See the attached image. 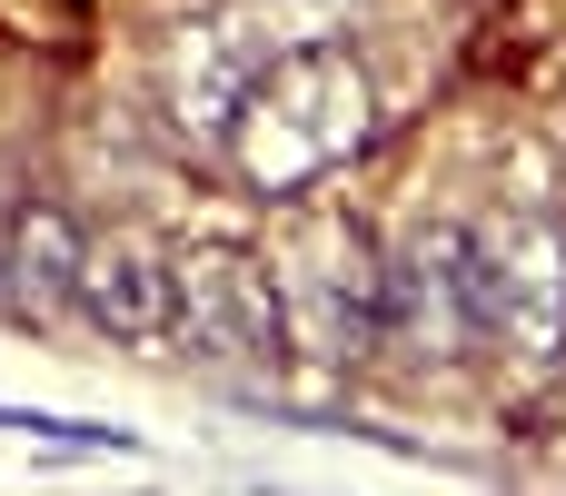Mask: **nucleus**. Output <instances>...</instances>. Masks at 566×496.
<instances>
[{
  "instance_id": "f257e3e1",
  "label": "nucleus",
  "mask_w": 566,
  "mask_h": 496,
  "mask_svg": "<svg viewBox=\"0 0 566 496\" xmlns=\"http://www.w3.org/2000/svg\"><path fill=\"white\" fill-rule=\"evenodd\" d=\"M368 139H378V80H368V60L348 40H298V50H279L249 80V99L219 129V159H229V179L249 199L289 209V199L328 189Z\"/></svg>"
},
{
  "instance_id": "f03ea898",
  "label": "nucleus",
  "mask_w": 566,
  "mask_h": 496,
  "mask_svg": "<svg viewBox=\"0 0 566 496\" xmlns=\"http://www.w3.org/2000/svg\"><path fill=\"white\" fill-rule=\"evenodd\" d=\"M289 209L298 219L269 239L289 358L298 368H368L378 358V298H388V249L348 209H308V199H289Z\"/></svg>"
},
{
  "instance_id": "7ed1b4c3",
  "label": "nucleus",
  "mask_w": 566,
  "mask_h": 496,
  "mask_svg": "<svg viewBox=\"0 0 566 496\" xmlns=\"http://www.w3.org/2000/svg\"><path fill=\"white\" fill-rule=\"evenodd\" d=\"M169 338L229 378H269L289 368V318H279V278L269 249L249 239H179L169 249Z\"/></svg>"
},
{
  "instance_id": "20e7f679",
  "label": "nucleus",
  "mask_w": 566,
  "mask_h": 496,
  "mask_svg": "<svg viewBox=\"0 0 566 496\" xmlns=\"http://www.w3.org/2000/svg\"><path fill=\"white\" fill-rule=\"evenodd\" d=\"M478 249V318L488 348L557 368L566 358V219L557 209H497L488 229H468Z\"/></svg>"
},
{
  "instance_id": "39448f33",
  "label": "nucleus",
  "mask_w": 566,
  "mask_h": 496,
  "mask_svg": "<svg viewBox=\"0 0 566 496\" xmlns=\"http://www.w3.org/2000/svg\"><path fill=\"white\" fill-rule=\"evenodd\" d=\"M378 348L418 358V368H458L488 348L478 318V249L458 219H418L388 249V298H378Z\"/></svg>"
},
{
  "instance_id": "423d86ee",
  "label": "nucleus",
  "mask_w": 566,
  "mask_h": 496,
  "mask_svg": "<svg viewBox=\"0 0 566 496\" xmlns=\"http://www.w3.org/2000/svg\"><path fill=\"white\" fill-rule=\"evenodd\" d=\"M269 60H279L269 10H249V0L189 10V20L159 40V109H169V129H189V139H209V149H219L229 109L249 99V80H259Z\"/></svg>"
},
{
  "instance_id": "0eeeda50",
  "label": "nucleus",
  "mask_w": 566,
  "mask_h": 496,
  "mask_svg": "<svg viewBox=\"0 0 566 496\" xmlns=\"http://www.w3.org/2000/svg\"><path fill=\"white\" fill-rule=\"evenodd\" d=\"M80 318L119 348H149L169 338V249L139 239V229H109L80 249Z\"/></svg>"
},
{
  "instance_id": "6e6552de",
  "label": "nucleus",
  "mask_w": 566,
  "mask_h": 496,
  "mask_svg": "<svg viewBox=\"0 0 566 496\" xmlns=\"http://www.w3.org/2000/svg\"><path fill=\"white\" fill-rule=\"evenodd\" d=\"M80 219L60 209V199H30L20 219H10V239H0V308L10 318H30V328H50V318H80Z\"/></svg>"
}]
</instances>
